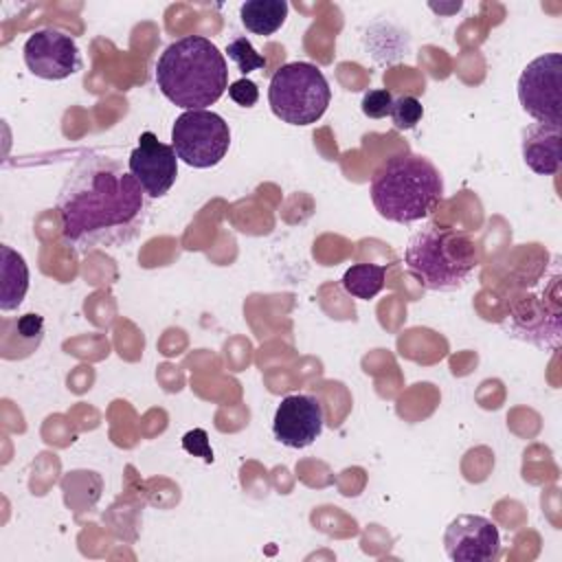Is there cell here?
<instances>
[{
	"mask_svg": "<svg viewBox=\"0 0 562 562\" xmlns=\"http://www.w3.org/2000/svg\"><path fill=\"white\" fill-rule=\"evenodd\" d=\"M156 83L173 105L204 110L228 90V66L209 37L184 35L160 53Z\"/></svg>",
	"mask_w": 562,
	"mask_h": 562,
	"instance_id": "obj_2",
	"label": "cell"
},
{
	"mask_svg": "<svg viewBox=\"0 0 562 562\" xmlns=\"http://www.w3.org/2000/svg\"><path fill=\"white\" fill-rule=\"evenodd\" d=\"M226 55H228V59L235 61V66L244 75H248L252 70H259V68H266V57L255 50V46L250 44L248 37L231 40L228 46H226Z\"/></svg>",
	"mask_w": 562,
	"mask_h": 562,
	"instance_id": "obj_17",
	"label": "cell"
},
{
	"mask_svg": "<svg viewBox=\"0 0 562 562\" xmlns=\"http://www.w3.org/2000/svg\"><path fill=\"white\" fill-rule=\"evenodd\" d=\"M518 101L522 110L547 125L562 123V55L544 53L531 59L518 77Z\"/></svg>",
	"mask_w": 562,
	"mask_h": 562,
	"instance_id": "obj_7",
	"label": "cell"
},
{
	"mask_svg": "<svg viewBox=\"0 0 562 562\" xmlns=\"http://www.w3.org/2000/svg\"><path fill=\"white\" fill-rule=\"evenodd\" d=\"M384 277H386V268L380 263H353L351 268L345 270L340 285L353 299L369 301L378 296L380 290L384 288Z\"/></svg>",
	"mask_w": 562,
	"mask_h": 562,
	"instance_id": "obj_15",
	"label": "cell"
},
{
	"mask_svg": "<svg viewBox=\"0 0 562 562\" xmlns=\"http://www.w3.org/2000/svg\"><path fill=\"white\" fill-rule=\"evenodd\" d=\"M18 334L24 338V340H29L33 347H37L40 345V340H42V334H44V318L40 316V314H24V316H20L18 318Z\"/></svg>",
	"mask_w": 562,
	"mask_h": 562,
	"instance_id": "obj_20",
	"label": "cell"
},
{
	"mask_svg": "<svg viewBox=\"0 0 562 562\" xmlns=\"http://www.w3.org/2000/svg\"><path fill=\"white\" fill-rule=\"evenodd\" d=\"M325 426V408L316 395L292 393L285 395L272 417L274 439L288 448L301 450L312 446Z\"/></svg>",
	"mask_w": 562,
	"mask_h": 562,
	"instance_id": "obj_9",
	"label": "cell"
},
{
	"mask_svg": "<svg viewBox=\"0 0 562 562\" xmlns=\"http://www.w3.org/2000/svg\"><path fill=\"white\" fill-rule=\"evenodd\" d=\"M228 97L241 108H252L259 99V88L248 77H241V79L228 83Z\"/></svg>",
	"mask_w": 562,
	"mask_h": 562,
	"instance_id": "obj_19",
	"label": "cell"
},
{
	"mask_svg": "<svg viewBox=\"0 0 562 562\" xmlns=\"http://www.w3.org/2000/svg\"><path fill=\"white\" fill-rule=\"evenodd\" d=\"M331 101V88L323 70L310 61H290L274 70L268 86V103L288 125L316 123Z\"/></svg>",
	"mask_w": 562,
	"mask_h": 562,
	"instance_id": "obj_5",
	"label": "cell"
},
{
	"mask_svg": "<svg viewBox=\"0 0 562 562\" xmlns=\"http://www.w3.org/2000/svg\"><path fill=\"white\" fill-rule=\"evenodd\" d=\"M446 555L454 562H490L498 558V527L479 514H461L452 518L443 531Z\"/></svg>",
	"mask_w": 562,
	"mask_h": 562,
	"instance_id": "obj_10",
	"label": "cell"
},
{
	"mask_svg": "<svg viewBox=\"0 0 562 562\" xmlns=\"http://www.w3.org/2000/svg\"><path fill=\"white\" fill-rule=\"evenodd\" d=\"M522 160L538 176L560 169V125L533 123L522 132Z\"/></svg>",
	"mask_w": 562,
	"mask_h": 562,
	"instance_id": "obj_12",
	"label": "cell"
},
{
	"mask_svg": "<svg viewBox=\"0 0 562 562\" xmlns=\"http://www.w3.org/2000/svg\"><path fill=\"white\" fill-rule=\"evenodd\" d=\"M26 68L46 81H61L75 75L81 66L77 42L57 29H37L24 42Z\"/></svg>",
	"mask_w": 562,
	"mask_h": 562,
	"instance_id": "obj_8",
	"label": "cell"
},
{
	"mask_svg": "<svg viewBox=\"0 0 562 562\" xmlns=\"http://www.w3.org/2000/svg\"><path fill=\"white\" fill-rule=\"evenodd\" d=\"M127 169L149 198H162L178 178V156L154 132H143L130 154Z\"/></svg>",
	"mask_w": 562,
	"mask_h": 562,
	"instance_id": "obj_11",
	"label": "cell"
},
{
	"mask_svg": "<svg viewBox=\"0 0 562 562\" xmlns=\"http://www.w3.org/2000/svg\"><path fill=\"white\" fill-rule=\"evenodd\" d=\"M389 116L397 130H413L424 116V105L417 97L400 94L393 99Z\"/></svg>",
	"mask_w": 562,
	"mask_h": 562,
	"instance_id": "obj_16",
	"label": "cell"
},
{
	"mask_svg": "<svg viewBox=\"0 0 562 562\" xmlns=\"http://www.w3.org/2000/svg\"><path fill=\"white\" fill-rule=\"evenodd\" d=\"M29 290V268L20 252L11 246H0V310L11 312L20 307Z\"/></svg>",
	"mask_w": 562,
	"mask_h": 562,
	"instance_id": "obj_13",
	"label": "cell"
},
{
	"mask_svg": "<svg viewBox=\"0 0 562 562\" xmlns=\"http://www.w3.org/2000/svg\"><path fill=\"white\" fill-rule=\"evenodd\" d=\"M171 147L189 167H215L231 147L228 123L211 110H184L173 121Z\"/></svg>",
	"mask_w": 562,
	"mask_h": 562,
	"instance_id": "obj_6",
	"label": "cell"
},
{
	"mask_svg": "<svg viewBox=\"0 0 562 562\" xmlns=\"http://www.w3.org/2000/svg\"><path fill=\"white\" fill-rule=\"evenodd\" d=\"M391 103H393L391 92L384 88H378V90L364 92V97L360 101V110L369 119H384L391 112Z\"/></svg>",
	"mask_w": 562,
	"mask_h": 562,
	"instance_id": "obj_18",
	"label": "cell"
},
{
	"mask_svg": "<svg viewBox=\"0 0 562 562\" xmlns=\"http://www.w3.org/2000/svg\"><path fill=\"white\" fill-rule=\"evenodd\" d=\"M371 202L380 217L413 224L428 217L443 198V178L424 156L393 154L371 176Z\"/></svg>",
	"mask_w": 562,
	"mask_h": 562,
	"instance_id": "obj_3",
	"label": "cell"
},
{
	"mask_svg": "<svg viewBox=\"0 0 562 562\" xmlns=\"http://www.w3.org/2000/svg\"><path fill=\"white\" fill-rule=\"evenodd\" d=\"M288 11L290 7L283 0H246L239 7V20L246 31L268 37L283 26Z\"/></svg>",
	"mask_w": 562,
	"mask_h": 562,
	"instance_id": "obj_14",
	"label": "cell"
},
{
	"mask_svg": "<svg viewBox=\"0 0 562 562\" xmlns=\"http://www.w3.org/2000/svg\"><path fill=\"white\" fill-rule=\"evenodd\" d=\"M147 198L116 158L88 151L68 171L57 193L61 237L81 252L125 244L143 231Z\"/></svg>",
	"mask_w": 562,
	"mask_h": 562,
	"instance_id": "obj_1",
	"label": "cell"
},
{
	"mask_svg": "<svg viewBox=\"0 0 562 562\" xmlns=\"http://www.w3.org/2000/svg\"><path fill=\"white\" fill-rule=\"evenodd\" d=\"M404 263L426 290H457L476 268L479 248L465 231L430 222L408 239Z\"/></svg>",
	"mask_w": 562,
	"mask_h": 562,
	"instance_id": "obj_4",
	"label": "cell"
}]
</instances>
